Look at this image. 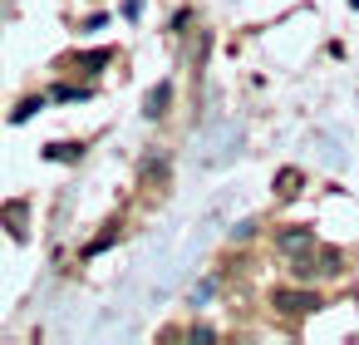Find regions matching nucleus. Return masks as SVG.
I'll return each mask as SVG.
<instances>
[{"mask_svg": "<svg viewBox=\"0 0 359 345\" xmlns=\"http://www.w3.org/2000/svg\"><path fill=\"white\" fill-rule=\"evenodd\" d=\"M79 153H84L79 143H50V148H45V158H55V163H74Z\"/></svg>", "mask_w": 359, "mask_h": 345, "instance_id": "obj_6", "label": "nucleus"}, {"mask_svg": "<svg viewBox=\"0 0 359 345\" xmlns=\"http://www.w3.org/2000/svg\"><path fill=\"white\" fill-rule=\"evenodd\" d=\"M25 212H30L25 202H6V207H0V227H6L15 242H25Z\"/></svg>", "mask_w": 359, "mask_h": 345, "instance_id": "obj_3", "label": "nucleus"}, {"mask_svg": "<svg viewBox=\"0 0 359 345\" xmlns=\"http://www.w3.org/2000/svg\"><path fill=\"white\" fill-rule=\"evenodd\" d=\"M271 306L280 311V315H310V311H320V296L315 291H271Z\"/></svg>", "mask_w": 359, "mask_h": 345, "instance_id": "obj_1", "label": "nucleus"}, {"mask_svg": "<svg viewBox=\"0 0 359 345\" xmlns=\"http://www.w3.org/2000/svg\"><path fill=\"white\" fill-rule=\"evenodd\" d=\"M300 183H305V178H300V168H280V173H276V197H285V202H290V197L300 193Z\"/></svg>", "mask_w": 359, "mask_h": 345, "instance_id": "obj_5", "label": "nucleus"}, {"mask_svg": "<svg viewBox=\"0 0 359 345\" xmlns=\"http://www.w3.org/2000/svg\"><path fill=\"white\" fill-rule=\"evenodd\" d=\"M276 252L280 256H305V252H315V232L310 227H285V232H276Z\"/></svg>", "mask_w": 359, "mask_h": 345, "instance_id": "obj_2", "label": "nucleus"}, {"mask_svg": "<svg viewBox=\"0 0 359 345\" xmlns=\"http://www.w3.org/2000/svg\"><path fill=\"white\" fill-rule=\"evenodd\" d=\"M168 99H172V84H158V89H148V99H143V114H148V119H163V114H168Z\"/></svg>", "mask_w": 359, "mask_h": 345, "instance_id": "obj_4", "label": "nucleus"}, {"mask_svg": "<svg viewBox=\"0 0 359 345\" xmlns=\"http://www.w3.org/2000/svg\"><path fill=\"white\" fill-rule=\"evenodd\" d=\"M349 6H359V0H349Z\"/></svg>", "mask_w": 359, "mask_h": 345, "instance_id": "obj_9", "label": "nucleus"}, {"mask_svg": "<svg viewBox=\"0 0 359 345\" xmlns=\"http://www.w3.org/2000/svg\"><path fill=\"white\" fill-rule=\"evenodd\" d=\"M55 99H89V89H69V84H60Z\"/></svg>", "mask_w": 359, "mask_h": 345, "instance_id": "obj_8", "label": "nucleus"}, {"mask_svg": "<svg viewBox=\"0 0 359 345\" xmlns=\"http://www.w3.org/2000/svg\"><path fill=\"white\" fill-rule=\"evenodd\" d=\"M35 109H45V99H25V104H20V109H15V114H11V119H15V124H25V119H30V114H35Z\"/></svg>", "mask_w": 359, "mask_h": 345, "instance_id": "obj_7", "label": "nucleus"}]
</instances>
